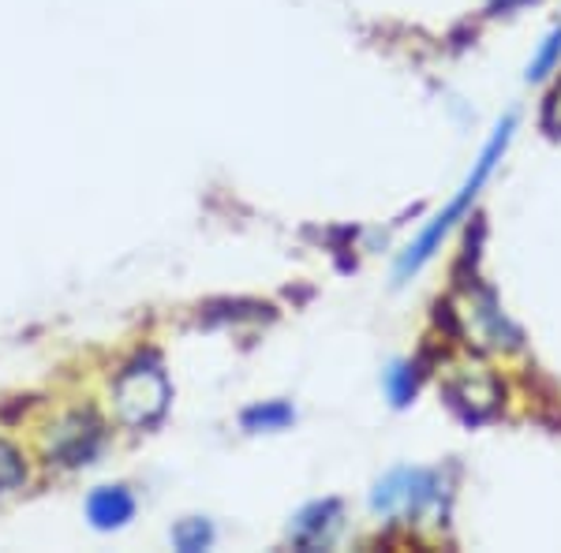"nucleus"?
<instances>
[{
    "mask_svg": "<svg viewBox=\"0 0 561 553\" xmlns=\"http://www.w3.org/2000/svg\"><path fill=\"white\" fill-rule=\"evenodd\" d=\"M102 446V423L94 415H68L57 430L49 434V452L60 464H87Z\"/></svg>",
    "mask_w": 561,
    "mask_h": 553,
    "instance_id": "obj_5",
    "label": "nucleus"
},
{
    "mask_svg": "<svg viewBox=\"0 0 561 553\" xmlns=\"http://www.w3.org/2000/svg\"><path fill=\"white\" fill-rule=\"evenodd\" d=\"M524 4V0H494V12H510V8Z\"/></svg>",
    "mask_w": 561,
    "mask_h": 553,
    "instance_id": "obj_14",
    "label": "nucleus"
},
{
    "mask_svg": "<svg viewBox=\"0 0 561 553\" xmlns=\"http://www.w3.org/2000/svg\"><path fill=\"white\" fill-rule=\"evenodd\" d=\"M434 475L431 471H420V468H397L389 471L382 483L375 486L370 494V509L375 512H412L420 516L427 505L434 502Z\"/></svg>",
    "mask_w": 561,
    "mask_h": 553,
    "instance_id": "obj_3",
    "label": "nucleus"
},
{
    "mask_svg": "<svg viewBox=\"0 0 561 553\" xmlns=\"http://www.w3.org/2000/svg\"><path fill=\"white\" fill-rule=\"evenodd\" d=\"M558 60H561V26H554V31L547 34V42L539 45V53L531 57V65H528V83H539V79H547L550 71L558 68Z\"/></svg>",
    "mask_w": 561,
    "mask_h": 553,
    "instance_id": "obj_9",
    "label": "nucleus"
},
{
    "mask_svg": "<svg viewBox=\"0 0 561 553\" xmlns=\"http://www.w3.org/2000/svg\"><path fill=\"white\" fill-rule=\"evenodd\" d=\"M513 128H517V120H513V116H505V120L497 124L494 135H491V142H486L483 153H479V158H476L472 172H468V180H465V184H460V192H457L454 198H449L446 210H442L438 217H434V221L427 224V229L420 232V240H415L412 247H409V255L401 258V266H397V277L404 280L409 274H415V269H420L423 262H427V258L434 255V251L442 247V240H446V235H449V229H454V224L460 221V217H465V210L476 203V195L483 192V184H486V180H491L494 165H497V161H502V153H505V147H510V139H513Z\"/></svg>",
    "mask_w": 561,
    "mask_h": 553,
    "instance_id": "obj_1",
    "label": "nucleus"
},
{
    "mask_svg": "<svg viewBox=\"0 0 561 553\" xmlns=\"http://www.w3.org/2000/svg\"><path fill=\"white\" fill-rule=\"evenodd\" d=\"M386 393H389V401H393L397 407H404L415 396V375H412V367H404V362H397L393 370L386 375Z\"/></svg>",
    "mask_w": 561,
    "mask_h": 553,
    "instance_id": "obj_12",
    "label": "nucleus"
},
{
    "mask_svg": "<svg viewBox=\"0 0 561 553\" xmlns=\"http://www.w3.org/2000/svg\"><path fill=\"white\" fill-rule=\"evenodd\" d=\"M449 401H454L468 419H486L494 412L502 393L486 367H457V375L449 378Z\"/></svg>",
    "mask_w": 561,
    "mask_h": 553,
    "instance_id": "obj_4",
    "label": "nucleus"
},
{
    "mask_svg": "<svg viewBox=\"0 0 561 553\" xmlns=\"http://www.w3.org/2000/svg\"><path fill=\"white\" fill-rule=\"evenodd\" d=\"M26 479V464L20 457V449L8 446V441H0V494L12 486H20Z\"/></svg>",
    "mask_w": 561,
    "mask_h": 553,
    "instance_id": "obj_11",
    "label": "nucleus"
},
{
    "mask_svg": "<svg viewBox=\"0 0 561 553\" xmlns=\"http://www.w3.org/2000/svg\"><path fill=\"white\" fill-rule=\"evenodd\" d=\"M214 542V528L206 520H184L173 528V546L184 550V553H198Z\"/></svg>",
    "mask_w": 561,
    "mask_h": 553,
    "instance_id": "obj_10",
    "label": "nucleus"
},
{
    "mask_svg": "<svg viewBox=\"0 0 561 553\" xmlns=\"http://www.w3.org/2000/svg\"><path fill=\"white\" fill-rule=\"evenodd\" d=\"M87 516L98 531H116L135 516V497L128 486H98L87 497Z\"/></svg>",
    "mask_w": 561,
    "mask_h": 553,
    "instance_id": "obj_6",
    "label": "nucleus"
},
{
    "mask_svg": "<svg viewBox=\"0 0 561 553\" xmlns=\"http://www.w3.org/2000/svg\"><path fill=\"white\" fill-rule=\"evenodd\" d=\"M341 516V505L337 502H314L307 505V509L293 520V539L300 542V546H314V542H322L330 528L337 523Z\"/></svg>",
    "mask_w": 561,
    "mask_h": 553,
    "instance_id": "obj_7",
    "label": "nucleus"
},
{
    "mask_svg": "<svg viewBox=\"0 0 561 553\" xmlns=\"http://www.w3.org/2000/svg\"><path fill=\"white\" fill-rule=\"evenodd\" d=\"M296 419V412L288 407L285 401H266V404H255L248 407V412L240 415V423L248 426V430H285L288 423Z\"/></svg>",
    "mask_w": 561,
    "mask_h": 553,
    "instance_id": "obj_8",
    "label": "nucleus"
},
{
    "mask_svg": "<svg viewBox=\"0 0 561 553\" xmlns=\"http://www.w3.org/2000/svg\"><path fill=\"white\" fill-rule=\"evenodd\" d=\"M547 128L561 135V87L550 94V102H547Z\"/></svg>",
    "mask_w": 561,
    "mask_h": 553,
    "instance_id": "obj_13",
    "label": "nucleus"
},
{
    "mask_svg": "<svg viewBox=\"0 0 561 553\" xmlns=\"http://www.w3.org/2000/svg\"><path fill=\"white\" fill-rule=\"evenodd\" d=\"M116 415L124 426H153L169 407V378L153 359L131 362L121 378H116Z\"/></svg>",
    "mask_w": 561,
    "mask_h": 553,
    "instance_id": "obj_2",
    "label": "nucleus"
}]
</instances>
